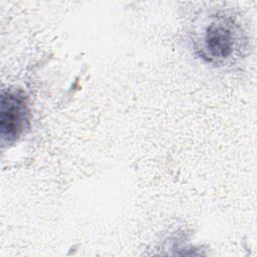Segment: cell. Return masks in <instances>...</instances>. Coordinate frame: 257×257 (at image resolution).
<instances>
[{"instance_id":"6da1fadb","label":"cell","mask_w":257,"mask_h":257,"mask_svg":"<svg viewBox=\"0 0 257 257\" xmlns=\"http://www.w3.org/2000/svg\"><path fill=\"white\" fill-rule=\"evenodd\" d=\"M192 42L197 54L215 66L232 65L247 48V36L241 23L225 10H212L197 18Z\"/></svg>"},{"instance_id":"7a4b0ae2","label":"cell","mask_w":257,"mask_h":257,"mask_svg":"<svg viewBox=\"0 0 257 257\" xmlns=\"http://www.w3.org/2000/svg\"><path fill=\"white\" fill-rule=\"evenodd\" d=\"M0 126L2 142L17 140L27 126V106L22 95L16 92H2Z\"/></svg>"}]
</instances>
